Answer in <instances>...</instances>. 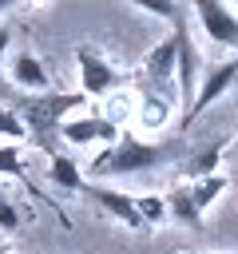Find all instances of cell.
<instances>
[{
    "label": "cell",
    "instance_id": "1",
    "mask_svg": "<svg viewBox=\"0 0 238 254\" xmlns=\"http://www.w3.org/2000/svg\"><path fill=\"white\" fill-rule=\"evenodd\" d=\"M175 155V143H147L139 135H123L115 143H107L91 163H87V175L91 179H107V175H139V171H151L159 163H167Z\"/></svg>",
    "mask_w": 238,
    "mask_h": 254
},
{
    "label": "cell",
    "instance_id": "2",
    "mask_svg": "<svg viewBox=\"0 0 238 254\" xmlns=\"http://www.w3.org/2000/svg\"><path fill=\"white\" fill-rule=\"evenodd\" d=\"M83 99H87L83 91H75V95H40V91H28V95H20L16 111H20L24 127H28V139H32L36 147L52 151V147H56V135H60V123H63L67 111H75Z\"/></svg>",
    "mask_w": 238,
    "mask_h": 254
},
{
    "label": "cell",
    "instance_id": "3",
    "mask_svg": "<svg viewBox=\"0 0 238 254\" xmlns=\"http://www.w3.org/2000/svg\"><path fill=\"white\" fill-rule=\"evenodd\" d=\"M75 64H79V91H83L87 99H91V95H107L111 87L123 83V71H119L103 52H95V48H87V44L75 48Z\"/></svg>",
    "mask_w": 238,
    "mask_h": 254
},
{
    "label": "cell",
    "instance_id": "4",
    "mask_svg": "<svg viewBox=\"0 0 238 254\" xmlns=\"http://www.w3.org/2000/svg\"><path fill=\"white\" fill-rule=\"evenodd\" d=\"M175 32H178V64H175V91H178V103H182V119L198 95V79H202V60H198V48L190 44V32H186V20H175Z\"/></svg>",
    "mask_w": 238,
    "mask_h": 254
},
{
    "label": "cell",
    "instance_id": "5",
    "mask_svg": "<svg viewBox=\"0 0 238 254\" xmlns=\"http://www.w3.org/2000/svg\"><path fill=\"white\" fill-rule=\"evenodd\" d=\"M194 16H198V28L214 40V44H226L238 52V12H230L222 0H190Z\"/></svg>",
    "mask_w": 238,
    "mask_h": 254
},
{
    "label": "cell",
    "instance_id": "6",
    "mask_svg": "<svg viewBox=\"0 0 238 254\" xmlns=\"http://www.w3.org/2000/svg\"><path fill=\"white\" fill-rule=\"evenodd\" d=\"M60 139L75 143V147H87V143H115L119 139V123L111 115H75V119H63L60 123Z\"/></svg>",
    "mask_w": 238,
    "mask_h": 254
},
{
    "label": "cell",
    "instance_id": "7",
    "mask_svg": "<svg viewBox=\"0 0 238 254\" xmlns=\"http://www.w3.org/2000/svg\"><path fill=\"white\" fill-rule=\"evenodd\" d=\"M238 79V60H222V64H214L202 79H198V95H194V103H190V111H186V127H190V119H198L210 103H218L226 91H230V83Z\"/></svg>",
    "mask_w": 238,
    "mask_h": 254
},
{
    "label": "cell",
    "instance_id": "8",
    "mask_svg": "<svg viewBox=\"0 0 238 254\" xmlns=\"http://www.w3.org/2000/svg\"><path fill=\"white\" fill-rule=\"evenodd\" d=\"M87 194H91L115 222H123V226H131V230H147V222H143V214H139V202H135L127 190H111V187H99V183H95Z\"/></svg>",
    "mask_w": 238,
    "mask_h": 254
},
{
    "label": "cell",
    "instance_id": "9",
    "mask_svg": "<svg viewBox=\"0 0 238 254\" xmlns=\"http://www.w3.org/2000/svg\"><path fill=\"white\" fill-rule=\"evenodd\" d=\"M175 64H178V32H171L163 44H155V48L147 52V60H143L147 79L159 87V95H163L167 83H175Z\"/></svg>",
    "mask_w": 238,
    "mask_h": 254
},
{
    "label": "cell",
    "instance_id": "10",
    "mask_svg": "<svg viewBox=\"0 0 238 254\" xmlns=\"http://www.w3.org/2000/svg\"><path fill=\"white\" fill-rule=\"evenodd\" d=\"M8 75H12V83H16L20 91H48V83H52L44 60H40L36 52H16L12 64H8Z\"/></svg>",
    "mask_w": 238,
    "mask_h": 254
},
{
    "label": "cell",
    "instance_id": "11",
    "mask_svg": "<svg viewBox=\"0 0 238 254\" xmlns=\"http://www.w3.org/2000/svg\"><path fill=\"white\" fill-rule=\"evenodd\" d=\"M167 214H171V222H178V226H202V210H198V202H194V194H190L186 183H182V187H171V194H167Z\"/></svg>",
    "mask_w": 238,
    "mask_h": 254
},
{
    "label": "cell",
    "instance_id": "12",
    "mask_svg": "<svg viewBox=\"0 0 238 254\" xmlns=\"http://www.w3.org/2000/svg\"><path fill=\"white\" fill-rule=\"evenodd\" d=\"M48 179H52L56 187H63V190H83V171H79V163H75L71 155H63V151H52V159H48Z\"/></svg>",
    "mask_w": 238,
    "mask_h": 254
},
{
    "label": "cell",
    "instance_id": "13",
    "mask_svg": "<svg viewBox=\"0 0 238 254\" xmlns=\"http://www.w3.org/2000/svg\"><path fill=\"white\" fill-rule=\"evenodd\" d=\"M186 187H190V194H194V202H198V210L206 214V206L222 198V190H226V175H218V171H214V175H202V179H190Z\"/></svg>",
    "mask_w": 238,
    "mask_h": 254
},
{
    "label": "cell",
    "instance_id": "14",
    "mask_svg": "<svg viewBox=\"0 0 238 254\" xmlns=\"http://www.w3.org/2000/svg\"><path fill=\"white\" fill-rule=\"evenodd\" d=\"M171 115V95H143V127H163Z\"/></svg>",
    "mask_w": 238,
    "mask_h": 254
},
{
    "label": "cell",
    "instance_id": "15",
    "mask_svg": "<svg viewBox=\"0 0 238 254\" xmlns=\"http://www.w3.org/2000/svg\"><path fill=\"white\" fill-rule=\"evenodd\" d=\"M20 139H28V127H24L20 111L16 107H0V143H20Z\"/></svg>",
    "mask_w": 238,
    "mask_h": 254
},
{
    "label": "cell",
    "instance_id": "16",
    "mask_svg": "<svg viewBox=\"0 0 238 254\" xmlns=\"http://www.w3.org/2000/svg\"><path fill=\"white\" fill-rule=\"evenodd\" d=\"M135 202H139V214H143L147 226H163V222L171 218V214H167V198H159V194H139Z\"/></svg>",
    "mask_w": 238,
    "mask_h": 254
},
{
    "label": "cell",
    "instance_id": "17",
    "mask_svg": "<svg viewBox=\"0 0 238 254\" xmlns=\"http://www.w3.org/2000/svg\"><path fill=\"white\" fill-rule=\"evenodd\" d=\"M127 4H135L139 12H151V16H159V20H182V8H178V0H127Z\"/></svg>",
    "mask_w": 238,
    "mask_h": 254
},
{
    "label": "cell",
    "instance_id": "18",
    "mask_svg": "<svg viewBox=\"0 0 238 254\" xmlns=\"http://www.w3.org/2000/svg\"><path fill=\"white\" fill-rule=\"evenodd\" d=\"M0 175H8V179H28L24 175V155H20V147L16 143H0Z\"/></svg>",
    "mask_w": 238,
    "mask_h": 254
},
{
    "label": "cell",
    "instance_id": "19",
    "mask_svg": "<svg viewBox=\"0 0 238 254\" xmlns=\"http://www.w3.org/2000/svg\"><path fill=\"white\" fill-rule=\"evenodd\" d=\"M222 155V143H214L206 155H198V163H190V179H202V175H214V163Z\"/></svg>",
    "mask_w": 238,
    "mask_h": 254
},
{
    "label": "cell",
    "instance_id": "20",
    "mask_svg": "<svg viewBox=\"0 0 238 254\" xmlns=\"http://www.w3.org/2000/svg\"><path fill=\"white\" fill-rule=\"evenodd\" d=\"M16 226H20V210H16V206L0 194V230H4V234H12Z\"/></svg>",
    "mask_w": 238,
    "mask_h": 254
},
{
    "label": "cell",
    "instance_id": "21",
    "mask_svg": "<svg viewBox=\"0 0 238 254\" xmlns=\"http://www.w3.org/2000/svg\"><path fill=\"white\" fill-rule=\"evenodd\" d=\"M8 48H12V28H4V24H0V56H4Z\"/></svg>",
    "mask_w": 238,
    "mask_h": 254
},
{
    "label": "cell",
    "instance_id": "22",
    "mask_svg": "<svg viewBox=\"0 0 238 254\" xmlns=\"http://www.w3.org/2000/svg\"><path fill=\"white\" fill-rule=\"evenodd\" d=\"M20 0H0V12H8V8H16Z\"/></svg>",
    "mask_w": 238,
    "mask_h": 254
},
{
    "label": "cell",
    "instance_id": "23",
    "mask_svg": "<svg viewBox=\"0 0 238 254\" xmlns=\"http://www.w3.org/2000/svg\"><path fill=\"white\" fill-rule=\"evenodd\" d=\"M198 254H238V250H198Z\"/></svg>",
    "mask_w": 238,
    "mask_h": 254
},
{
    "label": "cell",
    "instance_id": "24",
    "mask_svg": "<svg viewBox=\"0 0 238 254\" xmlns=\"http://www.w3.org/2000/svg\"><path fill=\"white\" fill-rule=\"evenodd\" d=\"M0 254H8V242H4V238H0Z\"/></svg>",
    "mask_w": 238,
    "mask_h": 254
},
{
    "label": "cell",
    "instance_id": "25",
    "mask_svg": "<svg viewBox=\"0 0 238 254\" xmlns=\"http://www.w3.org/2000/svg\"><path fill=\"white\" fill-rule=\"evenodd\" d=\"M234 8H238V0H234Z\"/></svg>",
    "mask_w": 238,
    "mask_h": 254
}]
</instances>
